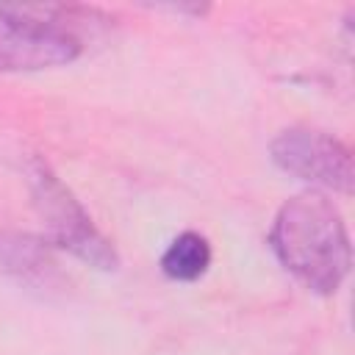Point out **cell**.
Masks as SVG:
<instances>
[{
  "label": "cell",
  "mask_w": 355,
  "mask_h": 355,
  "mask_svg": "<svg viewBox=\"0 0 355 355\" xmlns=\"http://www.w3.org/2000/svg\"><path fill=\"white\" fill-rule=\"evenodd\" d=\"M269 244L283 269L313 294H336L352 266L347 225L333 200L319 189L302 191L280 205Z\"/></svg>",
  "instance_id": "6da1fadb"
},
{
  "label": "cell",
  "mask_w": 355,
  "mask_h": 355,
  "mask_svg": "<svg viewBox=\"0 0 355 355\" xmlns=\"http://www.w3.org/2000/svg\"><path fill=\"white\" fill-rule=\"evenodd\" d=\"M0 275L11 277L28 291H39L42 297L61 294L67 288V277L58 269L53 244L31 233L0 230Z\"/></svg>",
  "instance_id": "5b68a950"
},
{
  "label": "cell",
  "mask_w": 355,
  "mask_h": 355,
  "mask_svg": "<svg viewBox=\"0 0 355 355\" xmlns=\"http://www.w3.org/2000/svg\"><path fill=\"white\" fill-rule=\"evenodd\" d=\"M272 161L305 183L352 194V155L336 136L313 128H286L269 144Z\"/></svg>",
  "instance_id": "277c9868"
},
{
  "label": "cell",
  "mask_w": 355,
  "mask_h": 355,
  "mask_svg": "<svg viewBox=\"0 0 355 355\" xmlns=\"http://www.w3.org/2000/svg\"><path fill=\"white\" fill-rule=\"evenodd\" d=\"M80 39L44 8L0 6V72H39L72 64Z\"/></svg>",
  "instance_id": "3957f363"
},
{
  "label": "cell",
  "mask_w": 355,
  "mask_h": 355,
  "mask_svg": "<svg viewBox=\"0 0 355 355\" xmlns=\"http://www.w3.org/2000/svg\"><path fill=\"white\" fill-rule=\"evenodd\" d=\"M211 266V244L202 233L183 230L169 241V247L161 255V272L169 280L178 283H194L200 280Z\"/></svg>",
  "instance_id": "8992f818"
},
{
  "label": "cell",
  "mask_w": 355,
  "mask_h": 355,
  "mask_svg": "<svg viewBox=\"0 0 355 355\" xmlns=\"http://www.w3.org/2000/svg\"><path fill=\"white\" fill-rule=\"evenodd\" d=\"M28 186L36 214L42 216L47 230L44 239L53 247L67 250L69 255L100 272H114L119 266V252L114 250V244L97 230L80 200L44 161L33 158L28 164Z\"/></svg>",
  "instance_id": "7a4b0ae2"
}]
</instances>
